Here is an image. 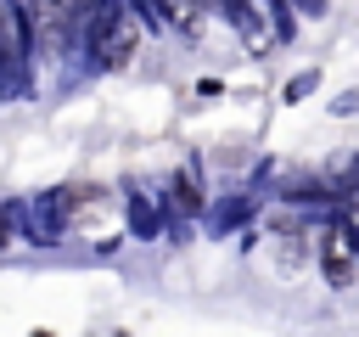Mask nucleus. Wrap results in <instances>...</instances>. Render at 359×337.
<instances>
[{"mask_svg":"<svg viewBox=\"0 0 359 337\" xmlns=\"http://www.w3.org/2000/svg\"><path fill=\"white\" fill-rule=\"evenodd\" d=\"M22 22L34 28V39L45 51H62L67 45V28H73V6L67 0H28L22 6Z\"/></svg>","mask_w":359,"mask_h":337,"instance_id":"f03ea898","label":"nucleus"},{"mask_svg":"<svg viewBox=\"0 0 359 337\" xmlns=\"http://www.w3.org/2000/svg\"><path fill=\"white\" fill-rule=\"evenodd\" d=\"M22 11L17 6H0V67H6V79H17L22 73Z\"/></svg>","mask_w":359,"mask_h":337,"instance_id":"7ed1b4c3","label":"nucleus"},{"mask_svg":"<svg viewBox=\"0 0 359 337\" xmlns=\"http://www.w3.org/2000/svg\"><path fill=\"white\" fill-rule=\"evenodd\" d=\"M67 6H73V11H101L107 0H67Z\"/></svg>","mask_w":359,"mask_h":337,"instance_id":"423d86ee","label":"nucleus"},{"mask_svg":"<svg viewBox=\"0 0 359 337\" xmlns=\"http://www.w3.org/2000/svg\"><path fill=\"white\" fill-rule=\"evenodd\" d=\"M320 264H325V275H331L337 286H348V281H353V242L331 230V236H325V247H320Z\"/></svg>","mask_w":359,"mask_h":337,"instance_id":"20e7f679","label":"nucleus"},{"mask_svg":"<svg viewBox=\"0 0 359 337\" xmlns=\"http://www.w3.org/2000/svg\"><path fill=\"white\" fill-rule=\"evenodd\" d=\"M135 39H140V28H135V17L129 11H101V22H95V62L101 67H123L129 56H135Z\"/></svg>","mask_w":359,"mask_h":337,"instance_id":"f257e3e1","label":"nucleus"},{"mask_svg":"<svg viewBox=\"0 0 359 337\" xmlns=\"http://www.w3.org/2000/svg\"><path fill=\"white\" fill-rule=\"evenodd\" d=\"M163 11H168V22H180V28H196V11H202V0H157Z\"/></svg>","mask_w":359,"mask_h":337,"instance_id":"39448f33","label":"nucleus"},{"mask_svg":"<svg viewBox=\"0 0 359 337\" xmlns=\"http://www.w3.org/2000/svg\"><path fill=\"white\" fill-rule=\"evenodd\" d=\"M213 6H224V11H236V0H213ZM236 17H241V11H236Z\"/></svg>","mask_w":359,"mask_h":337,"instance_id":"0eeeda50","label":"nucleus"}]
</instances>
